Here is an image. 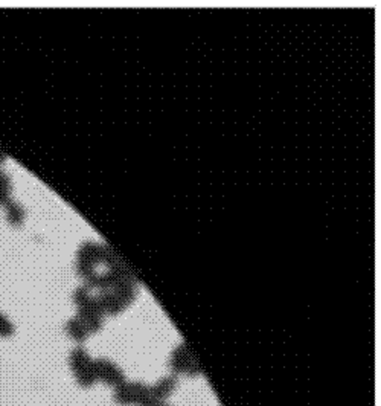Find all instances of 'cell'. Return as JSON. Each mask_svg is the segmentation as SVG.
<instances>
[{"mask_svg": "<svg viewBox=\"0 0 381 406\" xmlns=\"http://www.w3.org/2000/svg\"><path fill=\"white\" fill-rule=\"evenodd\" d=\"M69 365L80 387L90 388L92 385L97 382V373H95L93 359L82 347H77L70 351Z\"/></svg>", "mask_w": 381, "mask_h": 406, "instance_id": "cell-1", "label": "cell"}, {"mask_svg": "<svg viewBox=\"0 0 381 406\" xmlns=\"http://www.w3.org/2000/svg\"><path fill=\"white\" fill-rule=\"evenodd\" d=\"M66 331H68V335L75 341V342H84L87 339L89 336V328L86 327V324L78 318V316H73L68 321V324H66Z\"/></svg>", "mask_w": 381, "mask_h": 406, "instance_id": "cell-5", "label": "cell"}, {"mask_svg": "<svg viewBox=\"0 0 381 406\" xmlns=\"http://www.w3.org/2000/svg\"><path fill=\"white\" fill-rule=\"evenodd\" d=\"M93 367L95 373H97V380H101L105 385H110V387L116 388L125 382L122 371L107 359L93 360Z\"/></svg>", "mask_w": 381, "mask_h": 406, "instance_id": "cell-3", "label": "cell"}, {"mask_svg": "<svg viewBox=\"0 0 381 406\" xmlns=\"http://www.w3.org/2000/svg\"><path fill=\"white\" fill-rule=\"evenodd\" d=\"M169 367H171L174 373H182L186 374V376H195V374L200 373L195 359L193 358V355H190V351L188 350L185 343L178 346L173 351L171 359H169Z\"/></svg>", "mask_w": 381, "mask_h": 406, "instance_id": "cell-2", "label": "cell"}, {"mask_svg": "<svg viewBox=\"0 0 381 406\" xmlns=\"http://www.w3.org/2000/svg\"><path fill=\"white\" fill-rule=\"evenodd\" d=\"M176 388V378L174 376H168L159 380L154 387H151V394L153 397L159 402H163L165 397H168Z\"/></svg>", "mask_w": 381, "mask_h": 406, "instance_id": "cell-6", "label": "cell"}, {"mask_svg": "<svg viewBox=\"0 0 381 406\" xmlns=\"http://www.w3.org/2000/svg\"><path fill=\"white\" fill-rule=\"evenodd\" d=\"M13 193V181L9 178V174L0 166V206L5 202L11 199Z\"/></svg>", "mask_w": 381, "mask_h": 406, "instance_id": "cell-7", "label": "cell"}, {"mask_svg": "<svg viewBox=\"0 0 381 406\" xmlns=\"http://www.w3.org/2000/svg\"><path fill=\"white\" fill-rule=\"evenodd\" d=\"M114 400L118 402L119 405H132V403H134L133 392H132V388H130L129 382H124L122 385H119V387H116Z\"/></svg>", "mask_w": 381, "mask_h": 406, "instance_id": "cell-8", "label": "cell"}, {"mask_svg": "<svg viewBox=\"0 0 381 406\" xmlns=\"http://www.w3.org/2000/svg\"><path fill=\"white\" fill-rule=\"evenodd\" d=\"M5 161H6V154L0 150V165H2Z\"/></svg>", "mask_w": 381, "mask_h": 406, "instance_id": "cell-10", "label": "cell"}, {"mask_svg": "<svg viewBox=\"0 0 381 406\" xmlns=\"http://www.w3.org/2000/svg\"><path fill=\"white\" fill-rule=\"evenodd\" d=\"M4 208V213H5V217H6V220L9 225H13V226H20L23 223L25 220V217H26V211H25V206L17 202L16 199H9L8 202H5L2 205Z\"/></svg>", "mask_w": 381, "mask_h": 406, "instance_id": "cell-4", "label": "cell"}, {"mask_svg": "<svg viewBox=\"0 0 381 406\" xmlns=\"http://www.w3.org/2000/svg\"><path fill=\"white\" fill-rule=\"evenodd\" d=\"M16 333L14 322L9 319L8 315L0 311V338H11Z\"/></svg>", "mask_w": 381, "mask_h": 406, "instance_id": "cell-9", "label": "cell"}]
</instances>
